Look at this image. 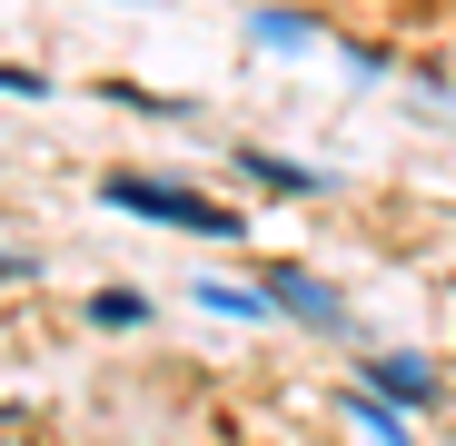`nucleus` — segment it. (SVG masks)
<instances>
[{
  "instance_id": "obj_1",
  "label": "nucleus",
  "mask_w": 456,
  "mask_h": 446,
  "mask_svg": "<svg viewBox=\"0 0 456 446\" xmlns=\"http://www.w3.org/2000/svg\"><path fill=\"white\" fill-rule=\"evenodd\" d=\"M100 199H110V208H129V218H159V229H189V239H239V208H218V199H199V189L100 179Z\"/></svg>"
},
{
  "instance_id": "obj_2",
  "label": "nucleus",
  "mask_w": 456,
  "mask_h": 446,
  "mask_svg": "<svg viewBox=\"0 0 456 446\" xmlns=\"http://www.w3.org/2000/svg\"><path fill=\"white\" fill-rule=\"evenodd\" d=\"M258 288H268V308H288V318H308V328H347V308H338V288H318L308 268H268Z\"/></svg>"
},
{
  "instance_id": "obj_3",
  "label": "nucleus",
  "mask_w": 456,
  "mask_h": 446,
  "mask_svg": "<svg viewBox=\"0 0 456 446\" xmlns=\"http://www.w3.org/2000/svg\"><path fill=\"white\" fill-rule=\"evenodd\" d=\"M367 377H377V387H387L397 407H436V367H427V357H377V367H367Z\"/></svg>"
},
{
  "instance_id": "obj_4",
  "label": "nucleus",
  "mask_w": 456,
  "mask_h": 446,
  "mask_svg": "<svg viewBox=\"0 0 456 446\" xmlns=\"http://www.w3.org/2000/svg\"><path fill=\"white\" fill-rule=\"evenodd\" d=\"M347 417H357L377 446H407V417H397V397H387V387H347Z\"/></svg>"
},
{
  "instance_id": "obj_5",
  "label": "nucleus",
  "mask_w": 456,
  "mask_h": 446,
  "mask_svg": "<svg viewBox=\"0 0 456 446\" xmlns=\"http://www.w3.org/2000/svg\"><path fill=\"white\" fill-rule=\"evenodd\" d=\"M258 189H288V199H318L328 189V169H297V159H268V149H248V159H239Z\"/></svg>"
},
{
  "instance_id": "obj_6",
  "label": "nucleus",
  "mask_w": 456,
  "mask_h": 446,
  "mask_svg": "<svg viewBox=\"0 0 456 446\" xmlns=\"http://www.w3.org/2000/svg\"><path fill=\"white\" fill-rule=\"evenodd\" d=\"M189 297H199V308H218V318H268V288H239V278H199Z\"/></svg>"
},
{
  "instance_id": "obj_7",
  "label": "nucleus",
  "mask_w": 456,
  "mask_h": 446,
  "mask_svg": "<svg viewBox=\"0 0 456 446\" xmlns=\"http://www.w3.org/2000/svg\"><path fill=\"white\" fill-rule=\"evenodd\" d=\"M248 30H258L268 50H308V40H318V20H297V11H248Z\"/></svg>"
},
{
  "instance_id": "obj_8",
  "label": "nucleus",
  "mask_w": 456,
  "mask_h": 446,
  "mask_svg": "<svg viewBox=\"0 0 456 446\" xmlns=\"http://www.w3.org/2000/svg\"><path fill=\"white\" fill-rule=\"evenodd\" d=\"M139 318H149L139 288H100V297H90V328H139Z\"/></svg>"
},
{
  "instance_id": "obj_9",
  "label": "nucleus",
  "mask_w": 456,
  "mask_h": 446,
  "mask_svg": "<svg viewBox=\"0 0 456 446\" xmlns=\"http://www.w3.org/2000/svg\"><path fill=\"white\" fill-rule=\"evenodd\" d=\"M0 90H11V100H40L50 80H40V69H11V60H0Z\"/></svg>"
},
{
  "instance_id": "obj_10",
  "label": "nucleus",
  "mask_w": 456,
  "mask_h": 446,
  "mask_svg": "<svg viewBox=\"0 0 456 446\" xmlns=\"http://www.w3.org/2000/svg\"><path fill=\"white\" fill-rule=\"evenodd\" d=\"M0 278H30V258H20V248H0Z\"/></svg>"
}]
</instances>
